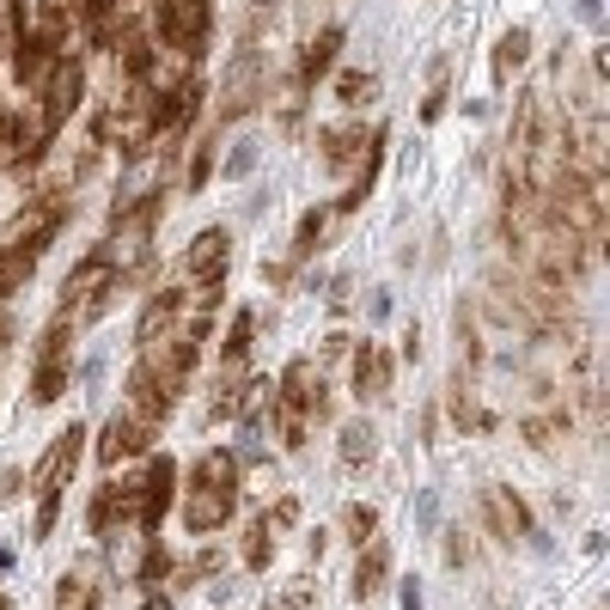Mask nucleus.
Masks as SVG:
<instances>
[{"label": "nucleus", "instance_id": "28", "mask_svg": "<svg viewBox=\"0 0 610 610\" xmlns=\"http://www.w3.org/2000/svg\"><path fill=\"white\" fill-rule=\"evenodd\" d=\"M269 556H275V531H269V519H257V525L244 531V568L263 574V568H269Z\"/></svg>", "mask_w": 610, "mask_h": 610}, {"label": "nucleus", "instance_id": "21", "mask_svg": "<svg viewBox=\"0 0 610 610\" xmlns=\"http://www.w3.org/2000/svg\"><path fill=\"white\" fill-rule=\"evenodd\" d=\"M336 214H342V208H312V214H305V220H299V232H293V257H287V263H305V257L318 251Z\"/></svg>", "mask_w": 610, "mask_h": 610}, {"label": "nucleus", "instance_id": "32", "mask_svg": "<svg viewBox=\"0 0 610 610\" xmlns=\"http://www.w3.org/2000/svg\"><path fill=\"white\" fill-rule=\"evenodd\" d=\"M214 146H220V122H214V134L196 146V160H189V177H184V189H201L214 177Z\"/></svg>", "mask_w": 610, "mask_h": 610}, {"label": "nucleus", "instance_id": "39", "mask_svg": "<svg viewBox=\"0 0 610 610\" xmlns=\"http://www.w3.org/2000/svg\"><path fill=\"white\" fill-rule=\"evenodd\" d=\"M305 604H312L305 592H287V598H275V604H263V610H305Z\"/></svg>", "mask_w": 610, "mask_h": 610}, {"label": "nucleus", "instance_id": "34", "mask_svg": "<svg viewBox=\"0 0 610 610\" xmlns=\"http://www.w3.org/2000/svg\"><path fill=\"white\" fill-rule=\"evenodd\" d=\"M55 519H62V489H43L37 519H31V537H50V531H55Z\"/></svg>", "mask_w": 610, "mask_h": 610}, {"label": "nucleus", "instance_id": "13", "mask_svg": "<svg viewBox=\"0 0 610 610\" xmlns=\"http://www.w3.org/2000/svg\"><path fill=\"white\" fill-rule=\"evenodd\" d=\"M172 494H177V465H172V458H153L146 477H141V519H134V525L160 531V519L172 513Z\"/></svg>", "mask_w": 610, "mask_h": 610}, {"label": "nucleus", "instance_id": "9", "mask_svg": "<svg viewBox=\"0 0 610 610\" xmlns=\"http://www.w3.org/2000/svg\"><path fill=\"white\" fill-rule=\"evenodd\" d=\"M226 263H232V232H226V226H208L184 251V281H226Z\"/></svg>", "mask_w": 610, "mask_h": 610}, {"label": "nucleus", "instance_id": "16", "mask_svg": "<svg viewBox=\"0 0 610 610\" xmlns=\"http://www.w3.org/2000/svg\"><path fill=\"white\" fill-rule=\"evenodd\" d=\"M251 105H257V55L244 50L239 62H232V74H226V92H220V122H239Z\"/></svg>", "mask_w": 610, "mask_h": 610}, {"label": "nucleus", "instance_id": "23", "mask_svg": "<svg viewBox=\"0 0 610 610\" xmlns=\"http://www.w3.org/2000/svg\"><path fill=\"white\" fill-rule=\"evenodd\" d=\"M379 98V74H360V67H348V74H336V105L360 110Z\"/></svg>", "mask_w": 610, "mask_h": 610}, {"label": "nucleus", "instance_id": "43", "mask_svg": "<svg viewBox=\"0 0 610 610\" xmlns=\"http://www.w3.org/2000/svg\"><path fill=\"white\" fill-rule=\"evenodd\" d=\"M0 610H13V604H7V598H0Z\"/></svg>", "mask_w": 610, "mask_h": 610}, {"label": "nucleus", "instance_id": "18", "mask_svg": "<svg viewBox=\"0 0 610 610\" xmlns=\"http://www.w3.org/2000/svg\"><path fill=\"white\" fill-rule=\"evenodd\" d=\"M385 574H391V549L372 537V544H360V568H355V598H372L385 592Z\"/></svg>", "mask_w": 610, "mask_h": 610}, {"label": "nucleus", "instance_id": "24", "mask_svg": "<svg viewBox=\"0 0 610 610\" xmlns=\"http://www.w3.org/2000/svg\"><path fill=\"white\" fill-rule=\"evenodd\" d=\"M519 434H525V446H556L562 434H568V410H549V415H525V422H519Z\"/></svg>", "mask_w": 610, "mask_h": 610}, {"label": "nucleus", "instance_id": "36", "mask_svg": "<svg viewBox=\"0 0 610 610\" xmlns=\"http://www.w3.org/2000/svg\"><path fill=\"white\" fill-rule=\"evenodd\" d=\"M415 525H422V531H434V525H439V494H434V489L415 494Z\"/></svg>", "mask_w": 610, "mask_h": 610}, {"label": "nucleus", "instance_id": "10", "mask_svg": "<svg viewBox=\"0 0 610 610\" xmlns=\"http://www.w3.org/2000/svg\"><path fill=\"white\" fill-rule=\"evenodd\" d=\"M482 513H489V525H494V537H501V544H525V537H537V531H531L525 501H519L513 489H501V482H489V489H482Z\"/></svg>", "mask_w": 610, "mask_h": 610}, {"label": "nucleus", "instance_id": "22", "mask_svg": "<svg viewBox=\"0 0 610 610\" xmlns=\"http://www.w3.org/2000/svg\"><path fill=\"white\" fill-rule=\"evenodd\" d=\"M525 55H531V31L513 25L501 43H494V80H513V67H525Z\"/></svg>", "mask_w": 610, "mask_h": 610}, {"label": "nucleus", "instance_id": "6", "mask_svg": "<svg viewBox=\"0 0 610 610\" xmlns=\"http://www.w3.org/2000/svg\"><path fill=\"white\" fill-rule=\"evenodd\" d=\"M43 122H50V129H62L67 117H74V110H80V98H86V67H80V55H62V62H55V74L50 80H43Z\"/></svg>", "mask_w": 610, "mask_h": 610}, {"label": "nucleus", "instance_id": "11", "mask_svg": "<svg viewBox=\"0 0 610 610\" xmlns=\"http://www.w3.org/2000/svg\"><path fill=\"white\" fill-rule=\"evenodd\" d=\"M172 403H177V397H172V391H165L146 367H134V372H129V391H122V415H134V422H146V427H160L165 415H172Z\"/></svg>", "mask_w": 610, "mask_h": 610}, {"label": "nucleus", "instance_id": "41", "mask_svg": "<svg viewBox=\"0 0 610 610\" xmlns=\"http://www.w3.org/2000/svg\"><path fill=\"white\" fill-rule=\"evenodd\" d=\"M141 610H177V604H172L165 592H146V604H141Z\"/></svg>", "mask_w": 610, "mask_h": 610}, {"label": "nucleus", "instance_id": "42", "mask_svg": "<svg viewBox=\"0 0 610 610\" xmlns=\"http://www.w3.org/2000/svg\"><path fill=\"white\" fill-rule=\"evenodd\" d=\"M598 7H604V0H580V19H598Z\"/></svg>", "mask_w": 610, "mask_h": 610}, {"label": "nucleus", "instance_id": "4", "mask_svg": "<svg viewBox=\"0 0 610 610\" xmlns=\"http://www.w3.org/2000/svg\"><path fill=\"white\" fill-rule=\"evenodd\" d=\"M196 360H201V342H196V336H184V330L160 336V342H141V367L153 372L172 397H177V385L189 379V367H196Z\"/></svg>", "mask_w": 610, "mask_h": 610}, {"label": "nucleus", "instance_id": "14", "mask_svg": "<svg viewBox=\"0 0 610 610\" xmlns=\"http://www.w3.org/2000/svg\"><path fill=\"white\" fill-rule=\"evenodd\" d=\"M201 98H208V92H201L196 74H189L184 86H172V92L160 98V110H153V117H160V134H172V141H177V134H184L189 122L201 117Z\"/></svg>", "mask_w": 610, "mask_h": 610}, {"label": "nucleus", "instance_id": "33", "mask_svg": "<svg viewBox=\"0 0 610 610\" xmlns=\"http://www.w3.org/2000/svg\"><path fill=\"white\" fill-rule=\"evenodd\" d=\"M251 336H257V312H239V318H232V330H226V360L251 355Z\"/></svg>", "mask_w": 610, "mask_h": 610}, {"label": "nucleus", "instance_id": "26", "mask_svg": "<svg viewBox=\"0 0 610 610\" xmlns=\"http://www.w3.org/2000/svg\"><path fill=\"white\" fill-rule=\"evenodd\" d=\"M105 598H98V586L86 580V574H62V586H55V610H98Z\"/></svg>", "mask_w": 610, "mask_h": 610}, {"label": "nucleus", "instance_id": "30", "mask_svg": "<svg viewBox=\"0 0 610 610\" xmlns=\"http://www.w3.org/2000/svg\"><path fill=\"white\" fill-rule=\"evenodd\" d=\"M372 531H379V513H372L367 501L342 506V537H348V544H372Z\"/></svg>", "mask_w": 610, "mask_h": 610}, {"label": "nucleus", "instance_id": "29", "mask_svg": "<svg viewBox=\"0 0 610 610\" xmlns=\"http://www.w3.org/2000/svg\"><path fill=\"white\" fill-rule=\"evenodd\" d=\"M257 160H263V141H257V134H244V141H232V153L220 160V177H251Z\"/></svg>", "mask_w": 610, "mask_h": 610}, {"label": "nucleus", "instance_id": "27", "mask_svg": "<svg viewBox=\"0 0 610 610\" xmlns=\"http://www.w3.org/2000/svg\"><path fill=\"white\" fill-rule=\"evenodd\" d=\"M372 451H379L372 422H348V427H342V465H367Z\"/></svg>", "mask_w": 610, "mask_h": 610}, {"label": "nucleus", "instance_id": "38", "mask_svg": "<svg viewBox=\"0 0 610 610\" xmlns=\"http://www.w3.org/2000/svg\"><path fill=\"white\" fill-rule=\"evenodd\" d=\"M446 562H451V568H465V562H470V544H465V531H446Z\"/></svg>", "mask_w": 610, "mask_h": 610}, {"label": "nucleus", "instance_id": "17", "mask_svg": "<svg viewBox=\"0 0 610 610\" xmlns=\"http://www.w3.org/2000/svg\"><path fill=\"white\" fill-rule=\"evenodd\" d=\"M318 146H324V165H330V172H342V165L367 160L372 134L360 129V122H342V129H324V134H318Z\"/></svg>", "mask_w": 610, "mask_h": 610}, {"label": "nucleus", "instance_id": "8", "mask_svg": "<svg viewBox=\"0 0 610 610\" xmlns=\"http://www.w3.org/2000/svg\"><path fill=\"white\" fill-rule=\"evenodd\" d=\"M80 451H86V427L74 422V427H62V434H55V446L43 451L37 458V470H31V489H62L67 477H74V465H80Z\"/></svg>", "mask_w": 610, "mask_h": 610}, {"label": "nucleus", "instance_id": "7", "mask_svg": "<svg viewBox=\"0 0 610 610\" xmlns=\"http://www.w3.org/2000/svg\"><path fill=\"white\" fill-rule=\"evenodd\" d=\"M153 439H160V427H146V422H134V415H110L105 422V439H98V465L105 470H117L122 458H141L146 446H153Z\"/></svg>", "mask_w": 610, "mask_h": 610}, {"label": "nucleus", "instance_id": "31", "mask_svg": "<svg viewBox=\"0 0 610 610\" xmlns=\"http://www.w3.org/2000/svg\"><path fill=\"white\" fill-rule=\"evenodd\" d=\"M269 415H275V427H281V446L299 451V446H305V427H312V415H305V410H287V403H275Z\"/></svg>", "mask_w": 610, "mask_h": 610}, {"label": "nucleus", "instance_id": "35", "mask_svg": "<svg viewBox=\"0 0 610 610\" xmlns=\"http://www.w3.org/2000/svg\"><path fill=\"white\" fill-rule=\"evenodd\" d=\"M269 531H275V537H281V531H287V525H299V501H293V494H281V501L275 506H269Z\"/></svg>", "mask_w": 610, "mask_h": 610}, {"label": "nucleus", "instance_id": "19", "mask_svg": "<svg viewBox=\"0 0 610 610\" xmlns=\"http://www.w3.org/2000/svg\"><path fill=\"white\" fill-rule=\"evenodd\" d=\"M336 50H342V31H336V25L318 31V37L305 43V55H299V80L312 86L318 74H330V67H336Z\"/></svg>", "mask_w": 610, "mask_h": 610}, {"label": "nucleus", "instance_id": "3", "mask_svg": "<svg viewBox=\"0 0 610 610\" xmlns=\"http://www.w3.org/2000/svg\"><path fill=\"white\" fill-rule=\"evenodd\" d=\"M62 220H67V189H43V196L25 201V208H19V220L7 226V244H25V251L43 257V244L62 232Z\"/></svg>", "mask_w": 610, "mask_h": 610}, {"label": "nucleus", "instance_id": "40", "mask_svg": "<svg viewBox=\"0 0 610 610\" xmlns=\"http://www.w3.org/2000/svg\"><path fill=\"white\" fill-rule=\"evenodd\" d=\"M403 610H422V586L415 580H403Z\"/></svg>", "mask_w": 610, "mask_h": 610}, {"label": "nucleus", "instance_id": "37", "mask_svg": "<svg viewBox=\"0 0 610 610\" xmlns=\"http://www.w3.org/2000/svg\"><path fill=\"white\" fill-rule=\"evenodd\" d=\"M324 299H330V312H348V299H355V281H348V275H336Z\"/></svg>", "mask_w": 610, "mask_h": 610}, {"label": "nucleus", "instance_id": "5", "mask_svg": "<svg viewBox=\"0 0 610 610\" xmlns=\"http://www.w3.org/2000/svg\"><path fill=\"white\" fill-rule=\"evenodd\" d=\"M275 403H287V410H305L312 422H324L330 415V391H324V367L312 355L287 360V372H281V385H275Z\"/></svg>", "mask_w": 610, "mask_h": 610}, {"label": "nucleus", "instance_id": "1", "mask_svg": "<svg viewBox=\"0 0 610 610\" xmlns=\"http://www.w3.org/2000/svg\"><path fill=\"white\" fill-rule=\"evenodd\" d=\"M239 506V458L232 451H201L196 470H189V489H184V525L196 537L220 531Z\"/></svg>", "mask_w": 610, "mask_h": 610}, {"label": "nucleus", "instance_id": "20", "mask_svg": "<svg viewBox=\"0 0 610 610\" xmlns=\"http://www.w3.org/2000/svg\"><path fill=\"white\" fill-rule=\"evenodd\" d=\"M31 269H37V251H25V244H0V299H13V293L31 281Z\"/></svg>", "mask_w": 610, "mask_h": 610}, {"label": "nucleus", "instance_id": "25", "mask_svg": "<svg viewBox=\"0 0 610 610\" xmlns=\"http://www.w3.org/2000/svg\"><path fill=\"white\" fill-rule=\"evenodd\" d=\"M67 379H74V367L67 360H37V379H31V403H55L67 391Z\"/></svg>", "mask_w": 610, "mask_h": 610}, {"label": "nucleus", "instance_id": "2", "mask_svg": "<svg viewBox=\"0 0 610 610\" xmlns=\"http://www.w3.org/2000/svg\"><path fill=\"white\" fill-rule=\"evenodd\" d=\"M208 25H214L208 0H153V43L160 50H177L196 62L208 50Z\"/></svg>", "mask_w": 610, "mask_h": 610}, {"label": "nucleus", "instance_id": "12", "mask_svg": "<svg viewBox=\"0 0 610 610\" xmlns=\"http://www.w3.org/2000/svg\"><path fill=\"white\" fill-rule=\"evenodd\" d=\"M110 287H122L117 263H110V251H92V257H80V263L67 269L62 305H80V299H92V293H110Z\"/></svg>", "mask_w": 610, "mask_h": 610}, {"label": "nucleus", "instance_id": "15", "mask_svg": "<svg viewBox=\"0 0 610 610\" xmlns=\"http://www.w3.org/2000/svg\"><path fill=\"white\" fill-rule=\"evenodd\" d=\"M391 367H397V360H391L379 342L355 348V397H360V403L385 397V391H391Z\"/></svg>", "mask_w": 610, "mask_h": 610}]
</instances>
